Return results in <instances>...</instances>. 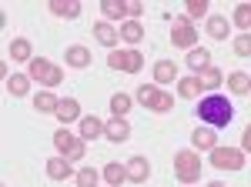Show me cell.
Wrapping results in <instances>:
<instances>
[{
  "mask_svg": "<svg viewBox=\"0 0 251 187\" xmlns=\"http://www.w3.org/2000/svg\"><path fill=\"white\" fill-rule=\"evenodd\" d=\"M107 64H111V70H124V74H137V70L144 67V57L137 54L134 47H127V50H111V57H107Z\"/></svg>",
  "mask_w": 251,
  "mask_h": 187,
  "instance_id": "obj_7",
  "label": "cell"
},
{
  "mask_svg": "<svg viewBox=\"0 0 251 187\" xmlns=\"http://www.w3.org/2000/svg\"><path fill=\"white\" fill-rule=\"evenodd\" d=\"M57 120H60V127L71 124V120H80V104L74 100V97H64V100L57 104Z\"/></svg>",
  "mask_w": 251,
  "mask_h": 187,
  "instance_id": "obj_19",
  "label": "cell"
},
{
  "mask_svg": "<svg viewBox=\"0 0 251 187\" xmlns=\"http://www.w3.org/2000/svg\"><path fill=\"white\" fill-rule=\"evenodd\" d=\"M127 111H131V97L127 94H114L111 97V114L114 117H127Z\"/></svg>",
  "mask_w": 251,
  "mask_h": 187,
  "instance_id": "obj_32",
  "label": "cell"
},
{
  "mask_svg": "<svg viewBox=\"0 0 251 187\" xmlns=\"http://www.w3.org/2000/svg\"><path fill=\"white\" fill-rule=\"evenodd\" d=\"M74 181H77V187H97L100 174H97L94 167H80L77 174H74Z\"/></svg>",
  "mask_w": 251,
  "mask_h": 187,
  "instance_id": "obj_33",
  "label": "cell"
},
{
  "mask_svg": "<svg viewBox=\"0 0 251 187\" xmlns=\"http://www.w3.org/2000/svg\"><path fill=\"white\" fill-rule=\"evenodd\" d=\"M124 167H127V181H131V184H144V181L151 177V161H148L144 154L131 157V161H127Z\"/></svg>",
  "mask_w": 251,
  "mask_h": 187,
  "instance_id": "obj_9",
  "label": "cell"
},
{
  "mask_svg": "<svg viewBox=\"0 0 251 187\" xmlns=\"http://www.w3.org/2000/svg\"><path fill=\"white\" fill-rule=\"evenodd\" d=\"M94 37H97V44H104V47H114L117 37H121V30H117L114 23H107V20H97L94 23Z\"/></svg>",
  "mask_w": 251,
  "mask_h": 187,
  "instance_id": "obj_17",
  "label": "cell"
},
{
  "mask_svg": "<svg viewBox=\"0 0 251 187\" xmlns=\"http://www.w3.org/2000/svg\"><path fill=\"white\" fill-rule=\"evenodd\" d=\"M198 117L208 124V127H228L231 124V117H234V107H231V100L225 97V94H208L201 104H198Z\"/></svg>",
  "mask_w": 251,
  "mask_h": 187,
  "instance_id": "obj_1",
  "label": "cell"
},
{
  "mask_svg": "<svg viewBox=\"0 0 251 187\" xmlns=\"http://www.w3.org/2000/svg\"><path fill=\"white\" fill-rule=\"evenodd\" d=\"M174 177L181 184H198V177H201V157H198V150H177L174 154Z\"/></svg>",
  "mask_w": 251,
  "mask_h": 187,
  "instance_id": "obj_2",
  "label": "cell"
},
{
  "mask_svg": "<svg viewBox=\"0 0 251 187\" xmlns=\"http://www.w3.org/2000/svg\"><path fill=\"white\" fill-rule=\"evenodd\" d=\"M64 64H67V67H74V70H84V67H91V50H87V47H80V44H74V47H67V50H64Z\"/></svg>",
  "mask_w": 251,
  "mask_h": 187,
  "instance_id": "obj_12",
  "label": "cell"
},
{
  "mask_svg": "<svg viewBox=\"0 0 251 187\" xmlns=\"http://www.w3.org/2000/svg\"><path fill=\"white\" fill-rule=\"evenodd\" d=\"M188 187H194V184H188Z\"/></svg>",
  "mask_w": 251,
  "mask_h": 187,
  "instance_id": "obj_38",
  "label": "cell"
},
{
  "mask_svg": "<svg viewBox=\"0 0 251 187\" xmlns=\"http://www.w3.org/2000/svg\"><path fill=\"white\" fill-rule=\"evenodd\" d=\"M234 54L251 57V34H238V37H234Z\"/></svg>",
  "mask_w": 251,
  "mask_h": 187,
  "instance_id": "obj_34",
  "label": "cell"
},
{
  "mask_svg": "<svg viewBox=\"0 0 251 187\" xmlns=\"http://www.w3.org/2000/svg\"><path fill=\"white\" fill-rule=\"evenodd\" d=\"M30 91V74H10L7 77V94L10 97H24Z\"/></svg>",
  "mask_w": 251,
  "mask_h": 187,
  "instance_id": "obj_25",
  "label": "cell"
},
{
  "mask_svg": "<svg viewBox=\"0 0 251 187\" xmlns=\"http://www.w3.org/2000/svg\"><path fill=\"white\" fill-rule=\"evenodd\" d=\"M104 137L114 140V144H124V140L131 137V124H127V117H111V120L104 124Z\"/></svg>",
  "mask_w": 251,
  "mask_h": 187,
  "instance_id": "obj_10",
  "label": "cell"
},
{
  "mask_svg": "<svg viewBox=\"0 0 251 187\" xmlns=\"http://www.w3.org/2000/svg\"><path fill=\"white\" fill-rule=\"evenodd\" d=\"M100 14L104 20H127V10H124V0H100Z\"/></svg>",
  "mask_w": 251,
  "mask_h": 187,
  "instance_id": "obj_22",
  "label": "cell"
},
{
  "mask_svg": "<svg viewBox=\"0 0 251 187\" xmlns=\"http://www.w3.org/2000/svg\"><path fill=\"white\" fill-rule=\"evenodd\" d=\"M57 104H60V100L50 91H40L37 97H34V111H37V114H57Z\"/></svg>",
  "mask_w": 251,
  "mask_h": 187,
  "instance_id": "obj_28",
  "label": "cell"
},
{
  "mask_svg": "<svg viewBox=\"0 0 251 187\" xmlns=\"http://www.w3.org/2000/svg\"><path fill=\"white\" fill-rule=\"evenodd\" d=\"M117 30H121V40H127V44H131V47H134V44H141V40H144V27H141V23H137V20H124V23H121V27H117Z\"/></svg>",
  "mask_w": 251,
  "mask_h": 187,
  "instance_id": "obj_24",
  "label": "cell"
},
{
  "mask_svg": "<svg viewBox=\"0 0 251 187\" xmlns=\"http://www.w3.org/2000/svg\"><path fill=\"white\" fill-rule=\"evenodd\" d=\"M80 137H84V140L104 137V120H97L94 114H91V117H80Z\"/></svg>",
  "mask_w": 251,
  "mask_h": 187,
  "instance_id": "obj_23",
  "label": "cell"
},
{
  "mask_svg": "<svg viewBox=\"0 0 251 187\" xmlns=\"http://www.w3.org/2000/svg\"><path fill=\"white\" fill-rule=\"evenodd\" d=\"M124 10H127V20H137L144 14V3L141 0H124Z\"/></svg>",
  "mask_w": 251,
  "mask_h": 187,
  "instance_id": "obj_35",
  "label": "cell"
},
{
  "mask_svg": "<svg viewBox=\"0 0 251 187\" xmlns=\"http://www.w3.org/2000/svg\"><path fill=\"white\" fill-rule=\"evenodd\" d=\"M241 150H245V154H251V124L245 127V134H241Z\"/></svg>",
  "mask_w": 251,
  "mask_h": 187,
  "instance_id": "obj_36",
  "label": "cell"
},
{
  "mask_svg": "<svg viewBox=\"0 0 251 187\" xmlns=\"http://www.w3.org/2000/svg\"><path fill=\"white\" fill-rule=\"evenodd\" d=\"M104 181H107V184L111 187H121L124 184V181H127V167H124V164H107V167H104Z\"/></svg>",
  "mask_w": 251,
  "mask_h": 187,
  "instance_id": "obj_29",
  "label": "cell"
},
{
  "mask_svg": "<svg viewBox=\"0 0 251 187\" xmlns=\"http://www.w3.org/2000/svg\"><path fill=\"white\" fill-rule=\"evenodd\" d=\"M211 167L218 170H241L245 167V150L241 147H218L211 150Z\"/></svg>",
  "mask_w": 251,
  "mask_h": 187,
  "instance_id": "obj_6",
  "label": "cell"
},
{
  "mask_svg": "<svg viewBox=\"0 0 251 187\" xmlns=\"http://www.w3.org/2000/svg\"><path fill=\"white\" fill-rule=\"evenodd\" d=\"M54 147H57L60 157H67L71 164H77L80 157H84V137L80 134H71L67 127H57L54 131Z\"/></svg>",
  "mask_w": 251,
  "mask_h": 187,
  "instance_id": "obj_3",
  "label": "cell"
},
{
  "mask_svg": "<svg viewBox=\"0 0 251 187\" xmlns=\"http://www.w3.org/2000/svg\"><path fill=\"white\" fill-rule=\"evenodd\" d=\"M234 23H238V30L251 34V3H238L234 7Z\"/></svg>",
  "mask_w": 251,
  "mask_h": 187,
  "instance_id": "obj_30",
  "label": "cell"
},
{
  "mask_svg": "<svg viewBox=\"0 0 251 187\" xmlns=\"http://www.w3.org/2000/svg\"><path fill=\"white\" fill-rule=\"evenodd\" d=\"M204 34L214 37V40H225L231 34V23H228V17H221V14H211V17L204 20Z\"/></svg>",
  "mask_w": 251,
  "mask_h": 187,
  "instance_id": "obj_13",
  "label": "cell"
},
{
  "mask_svg": "<svg viewBox=\"0 0 251 187\" xmlns=\"http://www.w3.org/2000/svg\"><path fill=\"white\" fill-rule=\"evenodd\" d=\"M228 91L231 94H251V77L245 74V70H234V74H228Z\"/></svg>",
  "mask_w": 251,
  "mask_h": 187,
  "instance_id": "obj_27",
  "label": "cell"
},
{
  "mask_svg": "<svg viewBox=\"0 0 251 187\" xmlns=\"http://www.w3.org/2000/svg\"><path fill=\"white\" fill-rule=\"evenodd\" d=\"M184 60H188V67H191L194 74H204V70H208V67H211V54H208V50H204V47H191V50H188V57H184Z\"/></svg>",
  "mask_w": 251,
  "mask_h": 187,
  "instance_id": "obj_16",
  "label": "cell"
},
{
  "mask_svg": "<svg viewBox=\"0 0 251 187\" xmlns=\"http://www.w3.org/2000/svg\"><path fill=\"white\" fill-rule=\"evenodd\" d=\"M47 3H50L54 17H64V20L80 17V0H47Z\"/></svg>",
  "mask_w": 251,
  "mask_h": 187,
  "instance_id": "obj_14",
  "label": "cell"
},
{
  "mask_svg": "<svg viewBox=\"0 0 251 187\" xmlns=\"http://www.w3.org/2000/svg\"><path fill=\"white\" fill-rule=\"evenodd\" d=\"M171 44L174 47H184V50H191L198 44V30H194V23L188 17H177L171 23Z\"/></svg>",
  "mask_w": 251,
  "mask_h": 187,
  "instance_id": "obj_8",
  "label": "cell"
},
{
  "mask_svg": "<svg viewBox=\"0 0 251 187\" xmlns=\"http://www.w3.org/2000/svg\"><path fill=\"white\" fill-rule=\"evenodd\" d=\"M71 174H74V167H71L67 157H60V154H57V157L47 161V177H50V181H67Z\"/></svg>",
  "mask_w": 251,
  "mask_h": 187,
  "instance_id": "obj_15",
  "label": "cell"
},
{
  "mask_svg": "<svg viewBox=\"0 0 251 187\" xmlns=\"http://www.w3.org/2000/svg\"><path fill=\"white\" fill-rule=\"evenodd\" d=\"M191 144H194V150H214L218 147V131L214 127H194V134H191Z\"/></svg>",
  "mask_w": 251,
  "mask_h": 187,
  "instance_id": "obj_11",
  "label": "cell"
},
{
  "mask_svg": "<svg viewBox=\"0 0 251 187\" xmlns=\"http://www.w3.org/2000/svg\"><path fill=\"white\" fill-rule=\"evenodd\" d=\"M198 77H201V84H204V91H218V87L225 84V74H221L218 67H208L204 74H198Z\"/></svg>",
  "mask_w": 251,
  "mask_h": 187,
  "instance_id": "obj_31",
  "label": "cell"
},
{
  "mask_svg": "<svg viewBox=\"0 0 251 187\" xmlns=\"http://www.w3.org/2000/svg\"><path fill=\"white\" fill-rule=\"evenodd\" d=\"M184 17L191 20H208L211 14H208V0H184Z\"/></svg>",
  "mask_w": 251,
  "mask_h": 187,
  "instance_id": "obj_26",
  "label": "cell"
},
{
  "mask_svg": "<svg viewBox=\"0 0 251 187\" xmlns=\"http://www.w3.org/2000/svg\"><path fill=\"white\" fill-rule=\"evenodd\" d=\"M154 84H177V64L174 60H157L154 64Z\"/></svg>",
  "mask_w": 251,
  "mask_h": 187,
  "instance_id": "obj_20",
  "label": "cell"
},
{
  "mask_svg": "<svg viewBox=\"0 0 251 187\" xmlns=\"http://www.w3.org/2000/svg\"><path fill=\"white\" fill-rule=\"evenodd\" d=\"M30 80H37L44 87H57L60 80H64V70H60L57 64H50V60H44V57H34L30 60Z\"/></svg>",
  "mask_w": 251,
  "mask_h": 187,
  "instance_id": "obj_5",
  "label": "cell"
},
{
  "mask_svg": "<svg viewBox=\"0 0 251 187\" xmlns=\"http://www.w3.org/2000/svg\"><path fill=\"white\" fill-rule=\"evenodd\" d=\"M137 100H141L148 111H154V114L174 111V97H171L168 91H157V87H151V84H148V87H144V84L137 87Z\"/></svg>",
  "mask_w": 251,
  "mask_h": 187,
  "instance_id": "obj_4",
  "label": "cell"
},
{
  "mask_svg": "<svg viewBox=\"0 0 251 187\" xmlns=\"http://www.w3.org/2000/svg\"><path fill=\"white\" fill-rule=\"evenodd\" d=\"M201 91H204V84H201V77H198V74L181 77V80H177V97H184V100H194Z\"/></svg>",
  "mask_w": 251,
  "mask_h": 187,
  "instance_id": "obj_18",
  "label": "cell"
},
{
  "mask_svg": "<svg viewBox=\"0 0 251 187\" xmlns=\"http://www.w3.org/2000/svg\"><path fill=\"white\" fill-rule=\"evenodd\" d=\"M208 187H228V184H221V181H211V184H208Z\"/></svg>",
  "mask_w": 251,
  "mask_h": 187,
  "instance_id": "obj_37",
  "label": "cell"
},
{
  "mask_svg": "<svg viewBox=\"0 0 251 187\" xmlns=\"http://www.w3.org/2000/svg\"><path fill=\"white\" fill-rule=\"evenodd\" d=\"M7 54H10V60H34V47H30V40L27 37H17V40H10V47H7Z\"/></svg>",
  "mask_w": 251,
  "mask_h": 187,
  "instance_id": "obj_21",
  "label": "cell"
}]
</instances>
